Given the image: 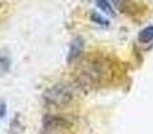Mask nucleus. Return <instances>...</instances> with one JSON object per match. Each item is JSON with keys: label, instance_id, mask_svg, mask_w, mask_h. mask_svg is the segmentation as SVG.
I'll return each instance as SVG.
<instances>
[{"label": "nucleus", "instance_id": "7", "mask_svg": "<svg viewBox=\"0 0 153 134\" xmlns=\"http://www.w3.org/2000/svg\"><path fill=\"white\" fill-rule=\"evenodd\" d=\"M10 64H11V58L8 55V53L4 50H0V67L4 71H7L10 68Z\"/></svg>", "mask_w": 153, "mask_h": 134}, {"label": "nucleus", "instance_id": "2", "mask_svg": "<svg viewBox=\"0 0 153 134\" xmlns=\"http://www.w3.org/2000/svg\"><path fill=\"white\" fill-rule=\"evenodd\" d=\"M42 126H43V132L46 134H50V133L58 132V130H62V129H67L70 126V122L66 118H63V117L45 115Z\"/></svg>", "mask_w": 153, "mask_h": 134}, {"label": "nucleus", "instance_id": "3", "mask_svg": "<svg viewBox=\"0 0 153 134\" xmlns=\"http://www.w3.org/2000/svg\"><path fill=\"white\" fill-rule=\"evenodd\" d=\"M83 47H85V42L81 36H76L71 40V44H70V48H69V54H67V63L71 64L74 61L81 56L82 51H83Z\"/></svg>", "mask_w": 153, "mask_h": 134}, {"label": "nucleus", "instance_id": "8", "mask_svg": "<svg viewBox=\"0 0 153 134\" xmlns=\"http://www.w3.org/2000/svg\"><path fill=\"white\" fill-rule=\"evenodd\" d=\"M90 19H91L93 21H95L97 24H101V26H108L109 24V21L106 20V19H103L98 12H91L90 13Z\"/></svg>", "mask_w": 153, "mask_h": 134}, {"label": "nucleus", "instance_id": "6", "mask_svg": "<svg viewBox=\"0 0 153 134\" xmlns=\"http://www.w3.org/2000/svg\"><path fill=\"white\" fill-rule=\"evenodd\" d=\"M95 4H97V7L100 8L101 11H103V12L108 13V15H113L114 13L109 0H95Z\"/></svg>", "mask_w": 153, "mask_h": 134}, {"label": "nucleus", "instance_id": "9", "mask_svg": "<svg viewBox=\"0 0 153 134\" xmlns=\"http://www.w3.org/2000/svg\"><path fill=\"white\" fill-rule=\"evenodd\" d=\"M7 114V105L4 101H0V118H4Z\"/></svg>", "mask_w": 153, "mask_h": 134}, {"label": "nucleus", "instance_id": "1", "mask_svg": "<svg viewBox=\"0 0 153 134\" xmlns=\"http://www.w3.org/2000/svg\"><path fill=\"white\" fill-rule=\"evenodd\" d=\"M74 98L73 89L66 83H55L43 93V99L54 106H66Z\"/></svg>", "mask_w": 153, "mask_h": 134}, {"label": "nucleus", "instance_id": "4", "mask_svg": "<svg viewBox=\"0 0 153 134\" xmlns=\"http://www.w3.org/2000/svg\"><path fill=\"white\" fill-rule=\"evenodd\" d=\"M151 40H153V26L145 27L138 34V42L140 43H149Z\"/></svg>", "mask_w": 153, "mask_h": 134}, {"label": "nucleus", "instance_id": "5", "mask_svg": "<svg viewBox=\"0 0 153 134\" xmlns=\"http://www.w3.org/2000/svg\"><path fill=\"white\" fill-rule=\"evenodd\" d=\"M8 134H23V125H22V122H20V119H19L18 115L12 119V122H11Z\"/></svg>", "mask_w": 153, "mask_h": 134}]
</instances>
